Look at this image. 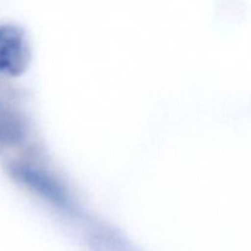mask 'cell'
<instances>
[{
	"label": "cell",
	"instance_id": "1",
	"mask_svg": "<svg viewBox=\"0 0 251 251\" xmlns=\"http://www.w3.org/2000/svg\"><path fill=\"white\" fill-rule=\"evenodd\" d=\"M10 173L19 183L43 199L56 210L66 215L76 213V205L70 193L54 174L47 169L27 162H15L10 166Z\"/></svg>",
	"mask_w": 251,
	"mask_h": 251
},
{
	"label": "cell",
	"instance_id": "3",
	"mask_svg": "<svg viewBox=\"0 0 251 251\" xmlns=\"http://www.w3.org/2000/svg\"><path fill=\"white\" fill-rule=\"evenodd\" d=\"M26 137L24 119L10 108L0 104V147L20 145Z\"/></svg>",
	"mask_w": 251,
	"mask_h": 251
},
{
	"label": "cell",
	"instance_id": "2",
	"mask_svg": "<svg viewBox=\"0 0 251 251\" xmlns=\"http://www.w3.org/2000/svg\"><path fill=\"white\" fill-rule=\"evenodd\" d=\"M31 49L26 32L11 24L0 25V74L20 76L28 68Z\"/></svg>",
	"mask_w": 251,
	"mask_h": 251
}]
</instances>
